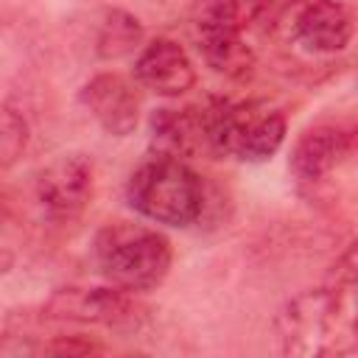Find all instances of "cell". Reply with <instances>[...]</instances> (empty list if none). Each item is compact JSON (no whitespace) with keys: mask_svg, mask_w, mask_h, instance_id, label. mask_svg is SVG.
Wrapping results in <instances>:
<instances>
[{"mask_svg":"<svg viewBox=\"0 0 358 358\" xmlns=\"http://www.w3.org/2000/svg\"><path fill=\"white\" fill-rule=\"evenodd\" d=\"M277 338L285 355H358V313L330 285L310 288L282 305Z\"/></svg>","mask_w":358,"mask_h":358,"instance_id":"6da1fadb","label":"cell"},{"mask_svg":"<svg viewBox=\"0 0 358 358\" xmlns=\"http://www.w3.org/2000/svg\"><path fill=\"white\" fill-rule=\"evenodd\" d=\"M92 257L106 282L131 294L157 288L173 263L171 241L134 221H112L101 227L92 241Z\"/></svg>","mask_w":358,"mask_h":358,"instance_id":"7a4b0ae2","label":"cell"},{"mask_svg":"<svg viewBox=\"0 0 358 358\" xmlns=\"http://www.w3.org/2000/svg\"><path fill=\"white\" fill-rule=\"evenodd\" d=\"M126 199L154 224L190 227L204 210V185L185 159L151 154V159L129 176Z\"/></svg>","mask_w":358,"mask_h":358,"instance_id":"3957f363","label":"cell"},{"mask_svg":"<svg viewBox=\"0 0 358 358\" xmlns=\"http://www.w3.org/2000/svg\"><path fill=\"white\" fill-rule=\"evenodd\" d=\"M92 162L84 154H62L48 162L34 182V196L45 218L73 221L92 199Z\"/></svg>","mask_w":358,"mask_h":358,"instance_id":"277c9868","label":"cell"},{"mask_svg":"<svg viewBox=\"0 0 358 358\" xmlns=\"http://www.w3.org/2000/svg\"><path fill=\"white\" fill-rule=\"evenodd\" d=\"M48 313L53 319L67 322H90V324H106V327H129L137 322L140 308L131 299V291L117 285H67L59 288L48 299Z\"/></svg>","mask_w":358,"mask_h":358,"instance_id":"5b68a950","label":"cell"},{"mask_svg":"<svg viewBox=\"0 0 358 358\" xmlns=\"http://www.w3.org/2000/svg\"><path fill=\"white\" fill-rule=\"evenodd\" d=\"M358 145V126L350 120H324L299 134L288 168L299 182H319L336 171Z\"/></svg>","mask_w":358,"mask_h":358,"instance_id":"8992f818","label":"cell"},{"mask_svg":"<svg viewBox=\"0 0 358 358\" xmlns=\"http://www.w3.org/2000/svg\"><path fill=\"white\" fill-rule=\"evenodd\" d=\"M285 25L310 53H338L352 39V17L338 0H291Z\"/></svg>","mask_w":358,"mask_h":358,"instance_id":"52a82bcc","label":"cell"},{"mask_svg":"<svg viewBox=\"0 0 358 358\" xmlns=\"http://www.w3.org/2000/svg\"><path fill=\"white\" fill-rule=\"evenodd\" d=\"M134 81L154 95L179 98L187 90H193L196 67L179 42L168 36H157L140 48L134 59Z\"/></svg>","mask_w":358,"mask_h":358,"instance_id":"ba28073f","label":"cell"},{"mask_svg":"<svg viewBox=\"0 0 358 358\" xmlns=\"http://www.w3.org/2000/svg\"><path fill=\"white\" fill-rule=\"evenodd\" d=\"M81 103L112 137H129L140 123V98L131 81L117 73H98L81 87Z\"/></svg>","mask_w":358,"mask_h":358,"instance_id":"9c48e42d","label":"cell"},{"mask_svg":"<svg viewBox=\"0 0 358 358\" xmlns=\"http://www.w3.org/2000/svg\"><path fill=\"white\" fill-rule=\"evenodd\" d=\"M243 34L246 31L227 22L207 6L201 8L199 22H196V39H199V50H201L204 62L218 76L243 81L255 73V50L246 45Z\"/></svg>","mask_w":358,"mask_h":358,"instance_id":"30bf717a","label":"cell"},{"mask_svg":"<svg viewBox=\"0 0 358 358\" xmlns=\"http://www.w3.org/2000/svg\"><path fill=\"white\" fill-rule=\"evenodd\" d=\"M148 143L157 157L187 159L207 148L201 106H162L148 117Z\"/></svg>","mask_w":358,"mask_h":358,"instance_id":"8fae6325","label":"cell"},{"mask_svg":"<svg viewBox=\"0 0 358 358\" xmlns=\"http://www.w3.org/2000/svg\"><path fill=\"white\" fill-rule=\"evenodd\" d=\"M285 134H288V123H285L282 112L255 106V112H252V117H249V123L241 134L235 159H241V162H266L280 151V145L285 143Z\"/></svg>","mask_w":358,"mask_h":358,"instance_id":"7c38bea8","label":"cell"},{"mask_svg":"<svg viewBox=\"0 0 358 358\" xmlns=\"http://www.w3.org/2000/svg\"><path fill=\"white\" fill-rule=\"evenodd\" d=\"M143 42V25L134 14L123 8H106L98 20L95 31V50L101 59H120L140 48Z\"/></svg>","mask_w":358,"mask_h":358,"instance_id":"4fadbf2b","label":"cell"},{"mask_svg":"<svg viewBox=\"0 0 358 358\" xmlns=\"http://www.w3.org/2000/svg\"><path fill=\"white\" fill-rule=\"evenodd\" d=\"M327 285L358 313V238L347 246V252L336 260Z\"/></svg>","mask_w":358,"mask_h":358,"instance_id":"5bb4252c","label":"cell"},{"mask_svg":"<svg viewBox=\"0 0 358 358\" xmlns=\"http://www.w3.org/2000/svg\"><path fill=\"white\" fill-rule=\"evenodd\" d=\"M274 6H277V0H207L210 11H215L218 17H224L232 25H238L241 31H246L249 25L263 20Z\"/></svg>","mask_w":358,"mask_h":358,"instance_id":"9a60e30c","label":"cell"},{"mask_svg":"<svg viewBox=\"0 0 358 358\" xmlns=\"http://www.w3.org/2000/svg\"><path fill=\"white\" fill-rule=\"evenodd\" d=\"M28 145V123L22 120V115H17V109L6 106L3 117H0V159L3 168L14 165L20 159V154Z\"/></svg>","mask_w":358,"mask_h":358,"instance_id":"2e32d148","label":"cell"},{"mask_svg":"<svg viewBox=\"0 0 358 358\" xmlns=\"http://www.w3.org/2000/svg\"><path fill=\"white\" fill-rule=\"evenodd\" d=\"M42 352H59V355H87V352H103L101 344L92 341H81V338H59L48 347H42Z\"/></svg>","mask_w":358,"mask_h":358,"instance_id":"e0dca14e","label":"cell"}]
</instances>
